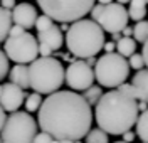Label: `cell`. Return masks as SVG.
<instances>
[{
  "mask_svg": "<svg viewBox=\"0 0 148 143\" xmlns=\"http://www.w3.org/2000/svg\"><path fill=\"white\" fill-rule=\"evenodd\" d=\"M37 123L54 140L79 142L91 130V106L76 91H56L42 101Z\"/></svg>",
  "mask_w": 148,
  "mask_h": 143,
  "instance_id": "obj_1",
  "label": "cell"
},
{
  "mask_svg": "<svg viewBox=\"0 0 148 143\" xmlns=\"http://www.w3.org/2000/svg\"><path fill=\"white\" fill-rule=\"evenodd\" d=\"M138 101L118 89L103 93L94 109L99 130L108 135H123L131 130L138 120Z\"/></svg>",
  "mask_w": 148,
  "mask_h": 143,
  "instance_id": "obj_2",
  "label": "cell"
},
{
  "mask_svg": "<svg viewBox=\"0 0 148 143\" xmlns=\"http://www.w3.org/2000/svg\"><path fill=\"white\" fill-rule=\"evenodd\" d=\"M66 46L77 59L94 57L104 46V30L94 20L79 19L67 29Z\"/></svg>",
  "mask_w": 148,
  "mask_h": 143,
  "instance_id": "obj_3",
  "label": "cell"
},
{
  "mask_svg": "<svg viewBox=\"0 0 148 143\" xmlns=\"http://www.w3.org/2000/svg\"><path fill=\"white\" fill-rule=\"evenodd\" d=\"M64 83V66L59 59L37 57L29 64V86L39 94H51L59 91Z\"/></svg>",
  "mask_w": 148,
  "mask_h": 143,
  "instance_id": "obj_4",
  "label": "cell"
},
{
  "mask_svg": "<svg viewBox=\"0 0 148 143\" xmlns=\"http://www.w3.org/2000/svg\"><path fill=\"white\" fill-rule=\"evenodd\" d=\"M94 79L104 88H118L126 83L130 76L128 61L118 52H110L101 56L94 62Z\"/></svg>",
  "mask_w": 148,
  "mask_h": 143,
  "instance_id": "obj_5",
  "label": "cell"
},
{
  "mask_svg": "<svg viewBox=\"0 0 148 143\" xmlns=\"http://www.w3.org/2000/svg\"><path fill=\"white\" fill-rule=\"evenodd\" d=\"M44 15L57 22H76L89 14L94 0H37Z\"/></svg>",
  "mask_w": 148,
  "mask_h": 143,
  "instance_id": "obj_6",
  "label": "cell"
},
{
  "mask_svg": "<svg viewBox=\"0 0 148 143\" xmlns=\"http://www.w3.org/2000/svg\"><path fill=\"white\" fill-rule=\"evenodd\" d=\"M0 133L2 143H34L37 135V121L27 111H14L5 118Z\"/></svg>",
  "mask_w": 148,
  "mask_h": 143,
  "instance_id": "obj_7",
  "label": "cell"
},
{
  "mask_svg": "<svg viewBox=\"0 0 148 143\" xmlns=\"http://www.w3.org/2000/svg\"><path fill=\"white\" fill-rule=\"evenodd\" d=\"M3 52L15 64H30L39 56V42L36 36L24 32L20 36H9L3 40Z\"/></svg>",
  "mask_w": 148,
  "mask_h": 143,
  "instance_id": "obj_8",
  "label": "cell"
},
{
  "mask_svg": "<svg viewBox=\"0 0 148 143\" xmlns=\"http://www.w3.org/2000/svg\"><path fill=\"white\" fill-rule=\"evenodd\" d=\"M128 12L126 9L121 5V3H116V2H111V3H106L103 5V10L98 17V24L103 30L110 32V34H120L123 29L128 25Z\"/></svg>",
  "mask_w": 148,
  "mask_h": 143,
  "instance_id": "obj_9",
  "label": "cell"
},
{
  "mask_svg": "<svg viewBox=\"0 0 148 143\" xmlns=\"http://www.w3.org/2000/svg\"><path fill=\"white\" fill-rule=\"evenodd\" d=\"M64 81H66V84L69 86L71 89H74L76 93L77 91H84L89 86H92L94 71H92V67L88 62H84L81 59L71 61V64L64 71Z\"/></svg>",
  "mask_w": 148,
  "mask_h": 143,
  "instance_id": "obj_10",
  "label": "cell"
},
{
  "mask_svg": "<svg viewBox=\"0 0 148 143\" xmlns=\"http://www.w3.org/2000/svg\"><path fill=\"white\" fill-rule=\"evenodd\" d=\"M25 96L27 94L22 88L12 84V83H5L2 84V91H0V106L7 113L18 111V108L24 105Z\"/></svg>",
  "mask_w": 148,
  "mask_h": 143,
  "instance_id": "obj_11",
  "label": "cell"
},
{
  "mask_svg": "<svg viewBox=\"0 0 148 143\" xmlns=\"http://www.w3.org/2000/svg\"><path fill=\"white\" fill-rule=\"evenodd\" d=\"M10 14H12V24L20 25V27H24V29L34 27L36 19H37V9L32 3H27V2L17 3L12 9Z\"/></svg>",
  "mask_w": 148,
  "mask_h": 143,
  "instance_id": "obj_12",
  "label": "cell"
},
{
  "mask_svg": "<svg viewBox=\"0 0 148 143\" xmlns=\"http://www.w3.org/2000/svg\"><path fill=\"white\" fill-rule=\"evenodd\" d=\"M36 39L39 44H44L47 47H51L52 51H59L64 44V36H62V32L59 30V27L56 24H52L49 29L42 30V32H37Z\"/></svg>",
  "mask_w": 148,
  "mask_h": 143,
  "instance_id": "obj_13",
  "label": "cell"
},
{
  "mask_svg": "<svg viewBox=\"0 0 148 143\" xmlns=\"http://www.w3.org/2000/svg\"><path fill=\"white\" fill-rule=\"evenodd\" d=\"M131 84L136 91V99L148 103V69H140L131 77Z\"/></svg>",
  "mask_w": 148,
  "mask_h": 143,
  "instance_id": "obj_14",
  "label": "cell"
},
{
  "mask_svg": "<svg viewBox=\"0 0 148 143\" xmlns=\"http://www.w3.org/2000/svg\"><path fill=\"white\" fill-rule=\"evenodd\" d=\"M10 83L22 89H29V66L27 64H15L10 69Z\"/></svg>",
  "mask_w": 148,
  "mask_h": 143,
  "instance_id": "obj_15",
  "label": "cell"
},
{
  "mask_svg": "<svg viewBox=\"0 0 148 143\" xmlns=\"http://www.w3.org/2000/svg\"><path fill=\"white\" fill-rule=\"evenodd\" d=\"M128 17L131 20H143L147 15V2L145 0H130L128 7Z\"/></svg>",
  "mask_w": 148,
  "mask_h": 143,
  "instance_id": "obj_16",
  "label": "cell"
},
{
  "mask_svg": "<svg viewBox=\"0 0 148 143\" xmlns=\"http://www.w3.org/2000/svg\"><path fill=\"white\" fill-rule=\"evenodd\" d=\"M114 47H116L120 56L130 57L131 54H135V51H136V40L131 37H120V40H116Z\"/></svg>",
  "mask_w": 148,
  "mask_h": 143,
  "instance_id": "obj_17",
  "label": "cell"
},
{
  "mask_svg": "<svg viewBox=\"0 0 148 143\" xmlns=\"http://www.w3.org/2000/svg\"><path fill=\"white\" fill-rule=\"evenodd\" d=\"M12 27V14L10 10L0 7V42L9 37V30Z\"/></svg>",
  "mask_w": 148,
  "mask_h": 143,
  "instance_id": "obj_18",
  "label": "cell"
},
{
  "mask_svg": "<svg viewBox=\"0 0 148 143\" xmlns=\"http://www.w3.org/2000/svg\"><path fill=\"white\" fill-rule=\"evenodd\" d=\"M135 125H136V135L141 138V142L148 143V109L138 114V120Z\"/></svg>",
  "mask_w": 148,
  "mask_h": 143,
  "instance_id": "obj_19",
  "label": "cell"
},
{
  "mask_svg": "<svg viewBox=\"0 0 148 143\" xmlns=\"http://www.w3.org/2000/svg\"><path fill=\"white\" fill-rule=\"evenodd\" d=\"M103 96V89L99 88V86H89L88 89H84V94H83V98L86 99V103L89 106H96V103L99 101V98Z\"/></svg>",
  "mask_w": 148,
  "mask_h": 143,
  "instance_id": "obj_20",
  "label": "cell"
},
{
  "mask_svg": "<svg viewBox=\"0 0 148 143\" xmlns=\"http://www.w3.org/2000/svg\"><path fill=\"white\" fill-rule=\"evenodd\" d=\"M133 36H135V40L136 42H145L148 39V20H138V24L133 27Z\"/></svg>",
  "mask_w": 148,
  "mask_h": 143,
  "instance_id": "obj_21",
  "label": "cell"
},
{
  "mask_svg": "<svg viewBox=\"0 0 148 143\" xmlns=\"http://www.w3.org/2000/svg\"><path fill=\"white\" fill-rule=\"evenodd\" d=\"M40 105H42V98H40L39 93H30V94L25 96V103H24V106H25V111H27V113L37 111V109L40 108Z\"/></svg>",
  "mask_w": 148,
  "mask_h": 143,
  "instance_id": "obj_22",
  "label": "cell"
},
{
  "mask_svg": "<svg viewBox=\"0 0 148 143\" xmlns=\"http://www.w3.org/2000/svg\"><path fill=\"white\" fill-rule=\"evenodd\" d=\"M84 138H86V143H110V140H108V133H104V131L99 130V128H96V130H92L91 128Z\"/></svg>",
  "mask_w": 148,
  "mask_h": 143,
  "instance_id": "obj_23",
  "label": "cell"
},
{
  "mask_svg": "<svg viewBox=\"0 0 148 143\" xmlns=\"http://www.w3.org/2000/svg\"><path fill=\"white\" fill-rule=\"evenodd\" d=\"M54 22H52V19L51 17H47V15H37L36 19V24H34V27L37 29V32H42V30H46V29H49L51 25H52Z\"/></svg>",
  "mask_w": 148,
  "mask_h": 143,
  "instance_id": "obj_24",
  "label": "cell"
},
{
  "mask_svg": "<svg viewBox=\"0 0 148 143\" xmlns=\"http://www.w3.org/2000/svg\"><path fill=\"white\" fill-rule=\"evenodd\" d=\"M128 66L133 67V69H136V71H140V69H145V61H143V56L141 54H131L130 56V61H128Z\"/></svg>",
  "mask_w": 148,
  "mask_h": 143,
  "instance_id": "obj_25",
  "label": "cell"
},
{
  "mask_svg": "<svg viewBox=\"0 0 148 143\" xmlns=\"http://www.w3.org/2000/svg\"><path fill=\"white\" fill-rule=\"evenodd\" d=\"M9 74V59L5 56V52L0 49V81H3Z\"/></svg>",
  "mask_w": 148,
  "mask_h": 143,
  "instance_id": "obj_26",
  "label": "cell"
},
{
  "mask_svg": "<svg viewBox=\"0 0 148 143\" xmlns=\"http://www.w3.org/2000/svg\"><path fill=\"white\" fill-rule=\"evenodd\" d=\"M118 91L123 93V94L130 96V98H133V99H136V91H135V88H133L131 83H123V84H120L118 86ZM136 101H138V99H136Z\"/></svg>",
  "mask_w": 148,
  "mask_h": 143,
  "instance_id": "obj_27",
  "label": "cell"
},
{
  "mask_svg": "<svg viewBox=\"0 0 148 143\" xmlns=\"http://www.w3.org/2000/svg\"><path fill=\"white\" fill-rule=\"evenodd\" d=\"M52 136L46 131H40V133L36 135V138H34V143H52Z\"/></svg>",
  "mask_w": 148,
  "mask_h": 143,
  "instance_id": "obj_28",
  "label": "cell"
},
{
  "mask_svg": "<svg viewBox=\"0 0 148 143\" xmlns=\"http://www.w3.org/2000/svg\"><path fill=\"white\" fill-rule=\"evenodd\" d=\"M101 10H103V5L101 3H98V5H92L91 10H89V14H91V20H98V17H99V14H101Z\"/></svg>",
  "mask_w": 148,
  "mask_h": 143,
  "instance_id": "obj_29",
  "label": "cell"
},
{
  "mask_svg": "<svg viewBox=\"0 0 148 143\" xmlns=\"http://www.w3.org/2000/svg\"><path fill=\"white\" fill-rule=\"evenodd\" d=\"M52 52H54V51L51 47H47L44 44H39V54H40V57H49Z\"/></svg>",
  "mask_w": 148,
  "mask_h": 143,
  "instance_id": "obj_30",
  "label": "cell"
},
{
  "mask_svg": "<svg viewBox=\"0 0 148 143\" xmlns=\"http://www.w3.org/2000/svg\"><path fill=\"white\" fill-rule=\"evenodd\" d=\"M24 32H25V29L24 27L12 24V27H10V30H9V36H20V34H24Z\"/></svg>",
  "mask_w": 148,
  "mask_h": 143,
  "instance_id": "obj_31",
  "label": "cell"
},
{
  "mask_svg": "<svg viewBox=\"0 0 148 143\" xmlns=\"http://www.w3.org/2000/svg\"><path fill=\"white\" fill-rule=\"evenodd\" d=\"M15 5H17L15 0H2L0 2V7H3V9H7V10H12Z\"/></svg>",
  "mask_w": 148,
  "mask_h": 143,
  "instance_id": "obj_32",
  "label": "cell"
},
{
  "mask_svg": "<svg viewBox=\"0 0 148 143\" xmlns=\"http://www.w3.org/2000/svg\"><path fill=\"white\" fill-rule=\"evenodd\" d=\"M133 140H135V133H133L131 130H128V131H125V133H123V140H121V142H125V143H131Z\"/></svg>",
  "mask_w": 148,
  "mask_h": 143,
  "instance_id": "obj_33",
  "label": "cell"
},
{
  "mask_svg": "<svg viewBox=\"0 0 148 143\" xmlns=\"http://www.w3.org/2000/svg\"><path fill=\"white\" fill-rule=\"evenodd\" d=\"M141 56H143V61H145V66L148 67V39L143 42V52H141Z\"/></svg>",
  "mask_w": 148,
  "mask_h": 143,
  "instance_id": "obj_34",
  "label": "cell"
},
{
  "mask_svg": "<svg viewBox=\"0 0 148 143\" xmlns=\"http://www.w3.org/2000/svg\"><path fill=\"white\" fill-rule=\"evenodd\" d=\"M103 49H104V54H110V52H114V42H104V46H103Z\"/></svg>",
  "mask_w": 148,
  "mask_h": 143,
  "instance_id": "obj_35",
  "label": "cell"
},
{
  "mask_svg": "<svg viewBox=\"0 0 148 143\" xmlns=\"http://www.w3.org/2000/svg\"><path fill=\"white\" fill-rule=\"evenodd\" d=\"M121 32H123V37H130V36L133 34V29H131V27H128V25H126V27L123 29Z\"/></svg>",
  "mask_w": 148,
  "mask_h": 143,
  "instance_id": "obj_36",
  "label": "cell"
},
{
  "mask_svg": "<svg viewBox=\"0 0 148 143\" xmlns=\"http://www.w3.org/2000/svg\"><path fill=\"white\" fill-rule=\"evenodd\" d=\"M5 111L2 109V106H0V130H2V126H3V123H5Z\"/></svg>",
  "mask_w": 148,
  "mask_h": 143,
  "instance_id": "obj_37",
  "label": "cell"
},
{
  "mask_svg": "<svg viewBox=\"0 0 148 143\" xmlns=\"http://www.w3.org/2000/svg\"><path fill=\"white\" fill-rule=\"evenodd\" d=\"M145 109H148V103H145V101H140L138 103V111H145Z\"/></svg>",
  "mask_w": 148,
  "mask_h": 143,
  "instance_id": "obj_38",
  "label": "cell"
},
{
  "mask_svg": "<svg viewBox=\"0 0 148 143\" xmlns=\"http://www.w3.org/2000/svg\"><path fill=\"white\" fill-rule=\"evenodd\" d=\"M67 29H69L67 22H62V24H61V27H59V30H61V32H67Z\"/></svg>",
  "mask_w": 148,
  "mask_h": 143,
  "instance_id": "obj_39",
  "label": "cell"
},
{
  "mask_svg": "<svg viewBox=\"0 0 148 143\" xmlns=\"http://www.w3.org/2000/svg\"><path fill=\"white\" fill-rule=\"evenodd\" d=\"M52 143H74V142H69V140H52Z\"/></svg>",
  "mask_w": 148,
  "mask_h": 143,
  "instance_id": "obj_40",
  "label": "cell"
},
{
  "mask_svg": "<svg viewBox=\"0 0 148 143\" xmlns=\"http://www.w3.org/2000/svg\"><path fill=\"white\" fill-rule=\"evenodd\" d=\"M121 34V32H120ZM120 34H113V40L116 42V40H120V37H123V36H120Z\"/></svg>",
  "mask_w": 148,
  "mask_h": 143,
  "instance_id": "obj_41",
  "label": "cell"
},
{
  "mask_svg": "<svg viewBox=\"0 0 148 143\" xmlns=\"http://www.w3.org/2000/svg\"><path fill=\"white\" fill-rule=\"evenodd\" d=\"M98 2H99V3H101V5H106V3H111V2H113V0H98Z\"/></svg>",
  "mask_w": 148,
  "mask_h": 143,
  "instance_id": "obj_42",
  "label": "cell"
},
{
  "mask_svg": "<svg viewBox=\"0 0 148 143\" xmlns=\"http://www.w3.org/2000/svg\"><path fill=\"white\" fill-rule=\"evenodd\" d=\"M116 3H121V5H125V3H130V0H116Z\"/></svg>",
  "mask_w": 148,
  "mask_h": 143,
  "instance_id": "obj_43",
  "label": "cell"
},
{
  "mask_svg": "<svg viewBox=\"0 0 148 143\" xmlns=\"http://www.w3.org/2000/svg\"><path fill=\"white\" fill-rule=\"evenodd\" d=\"M116 143H125V142H116Z\"/></svg>",
  "mask_w": 148,
  "mask_h": 143,
  "instance_id": "obj_44",
  "label": "cell"
},
{
  "mask_svg": "<svg viewBox=\"0 0 148 143\" xmlns=\"http://www.w3.org/2000/svg\"><path fill=\"white\" fill-rule=\"evenodd\" d=\"M0 91H2V84H0Z\"/></svg>",
  "mask_w": 148,
  "mask_h": 143,
  "instance_id": "obj_45",
  "label": "cell"
},
{
  "mask_svg": "<svg viewBox=\"0 0 148 143\" xmlns=\"http://www.w3.org/2000/svg\"><path fill=\"white\" fill-rule=\"evenodd\" d=\"M145 2H147V3H148V0H145Z\"/></svg>",
  "mask_w": 148,
  "mask_h": 143,
  "instance_id": "obj_46",
  "label": "cell"
},
{
  "mask_svg": "<svg viewBox=\"0 0 148 143\" xmlns=\"http://www.w3.org/2000/svg\"><path fill=\"white\" fill-rule=\"evenodd\" d=\"M74 143H79V142H74Z\"/></svg>",
  "mask_w": 148,
  "mask_h": 143,
  "instance_id": "obj_47",
  "label": "cell"
},
{
  "mask_svg": "<svg viewBox=\"0 0 148 143\" xmlns=\"http://www.w3.org/2000/svg\"><path fill=\"white\" fill-rule=\"evenodd\" d=\"M0 143H2V140H0Z\"/></svg>",
  "mask_w": 148,
  "mask_h": 143,
  "instance_id": "obj_48",
  "label": "cell"
}]
</instances>
